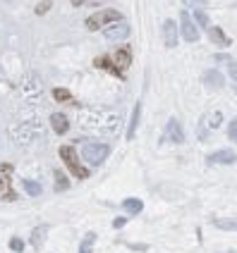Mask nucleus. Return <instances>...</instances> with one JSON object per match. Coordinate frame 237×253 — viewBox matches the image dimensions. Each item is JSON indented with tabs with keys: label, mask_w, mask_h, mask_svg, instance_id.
<instances>
[{
	"label": "nucleus",
	"mask_w": 237,
	"mask_h": 253,
	"mask_svg": "<svg viewBox=\"0 0 237 253\" xmlns=\"http://www.w3.org/2000/svg\"><path fill=\"white\" fill-rule=\"evenodd\" d=\"M230 253H235V251H230Z\"/></svg>",
	"instance_id": "obj_32"
},
{
	"label": "nucleus",
	"mask_w": 237,
	"mask_h": 253,
	"mask_svg": "<svg viewBox=\"0 0 237 253\" xmlns=\"http://www.w3.org/2000/svg\"><path fill=\"white\" fill-rule=\"evenodd\" d=\"M125 225H127V220H125V217H115V220H113V227H115V229H122Z\"/></svg>",
	"instance_id": "obj_27"
},
{
	"label": "nucleus",
	"mask_w": 237,
	"mask_h": 253,
	"mask_svg": "<svg viewBox=\"0 0 237 253\" xmlns=\"http://www.w3.org/2000/svg\"><path fill=\"white\" fill-rule=\"evenodd\" d=\"M122 208L127 210L129 215H137V213H142L144 203H142L139 199H125V201H122Z\"/></svg>",
	"instance_id": "obj_15"
},
{
	"label": "nucleus",
	"mask_w": 237,
	"mask_h": 253,
	"mask_svg": "<svg viewBox=\"0 0 237 253\" xmlns=\"http://www.w3.org/2000/svg\"><path fill=\"white\" fill-rule=\"evenodd\" d=\"M10 249L19 253V251H22V249H24V241H22L19 236H12V239H10Z\"/></svg>",
	"instance_id": "obj_24"
},
{
	"label": "nucleus",
	"mask_w": 237,
	"mask_h": 253,
	"mask_svg": "<svg viewBox=\"0 0 237 253\" xmlns=\"http://www.w3.org/2000/svg\"><path fill=\"white\" fill-rule=\"evenodd\" d=\"M53 98L58 101V103H67V101L72 98V93H70L67 89H55L53 91Z\"/></svg>",
	"instance_id": "obj_19"
},
{
	"label": "nucleus",
	"mask_w": 237,
	"mask_h": 253,
	"mask_svg": "<svg viewBox=\"0 0 237 253\" xmlns=\"http://www.w3.org/2000/svg\"><path fill=\"white\" fill-rule=\"evenodd\" d=\"M139 117H142V103H137L134 110H132V117H129V125H127V139L134 136V131H137V126H139Z\"/></svg>",
	"instance_id": "obj_14"
},
{
	"label": "nucleus",
	"mask_w": 237,
	"mask_h": 253,
	"mask_svg": "<svg viewBox=\"0 0 237 253\" xmlns=\"http://www.w3.org/2000/svg\"><path fill=\"white\" fill-rule=\"evenodd\" d=\"M84 2H98V0H72L74 7H79V5H84Z\"/></svg>",
	"instance_id": "obj_30"
},
{
	"label": "nucleus",
	"mask_w": 237,
	"mask_h": 253,
	"mask_svg": "<svg viewBox=\"0 0 237 253\" xmlns=\"http://www.w3.org/2000/svg\"><path fill=\"white\" fill-rule=\"evenodd\" d=\"M51 10V0H43V2H38V7H36V15H46Z\"/></svg>",
	"instance_id": "obj_26"
},
{
	"label": "nucleus",
	"mask_w": 237,
	"mask_h": 253,
	"mask_svg": "<svg viewBox=\"0 0 237 253\" xmlns=\"http://www.w3.org/2000/svg\"><path fill=\"white\" fill-rule=\"evenodd\" d=\"M204 86H208V89L218 91L223 89V74L218 70H208V72H204Z\"/></svg>",
	"instance_id": "obj_10"
},
{
	"label": "nucleus",
	"mask_w": 237,
	"mask_h": 253,
	"mask_svg": "<svg viewBox=\"0 0 237 253\" xmlns=\"http://www.w3.org/2000/svg\"><path fill=\"white\" fill-rule=\"evenodd\" d=\"M110 62H113V67H115L118 76H122L125 70L132 65V51H129V48H118V51L113 53V57H110Z\"/></svg>",
	"instance_id": "obj_5"
},
{
	"label": "nucleus",
	"mask_w": 237,
	"mask_h": 253,
	"mask_svg": "<svg viewBox=\"0 0 237 253\" xmlns=\"http://www.w3.org/2000/svg\"><path fill=\"white\" fill-rule=\"evenodd\" d=\"M46 236H48V225H38L31 229V246L34 249H41L46 244Z\"/></svg>",
	"instance_id": "obj_12"
},
{
	"label": "nucleus",
	"mask_w": 237,
	"mask_h": 253,
	"mask_svg": "<svg viewBox=\"0 0 237 253\" xmlns=\"http://www.w3.org/2000/svg\"><path fill=\"white\" fill-rule=\"evenodd\" d=\"M182 22H180V31H182L184 41H189V43H194V41H199V31H197V26H194V19L189 17V12H182Z\"/></svg>",
	"instance_id": "obj_6"
},
{
	"label": "nucleus",
	"mask_w": 237,
	"mask_h": 253,
	"mask_svg": "<svg viewBox=\"0 0 237 253\" xmlns=\"http://www.w3.org/2000/svg\"><path fill=\"white\" fill-rule=\"evenodd\" d=\"M51 126L55 129V134H67L70 120H67L62 112H53V115H51Z\"/></svg>",
	"instance_id": "obj_11"
},
{
	"label": "nucleus",
	"mask_w": 237,
	"mask_h": 253,
	"mask_svg": "<svg viewBox=\"0 0 237 253\" xmlns=\"http://www.w3.org/2000/svg\"><path fill=\"white\" fill-rule=\"evenodd\" d=\"M194 19H197V24H199V26H208V15H206V12H204V10H194Z\"/></svg>",
	"instance_id": "obj_23"
},
{
	"label": "nucleus",
	"mask_w": 237,
	"mask_h": 253,
	"mask_svg": "<svg viewBox=\"0 0 237 253\" xmlns=\"http://www.w3.org/2000/svg\"><path fill=\"white\" fill-rule=\"evenodd\" d=\"M110 148L106 144H98V141H87V144L82 146V158L87 160V163L96 167V165H101L106 158H108Z\"/></svg>",
	"instance_id": "obj_1"
},
{
	"label": "nucleus",
	"mask_w": 237,
	"mask_h": 253,
	"mask_svg": "<svg viewBox=\"0 0 237 253\" xmlns=\"http://www.w3.org/2000/svg\"><path fill=\"white\" fill-rule=\"evenodd\" d=\"M228 72H230V76L237 81V62H230V65H228Z\"/></svg>",
	"instance_id": "obj_29"
},
{
	"label": "nucleus",
	"mask_w": 237,
	"mask_h": 253,
	"mask_svg": "<svg viewBox=\"0 0 237 253\" xmlns=\"http://www.w3.org/2000/svg\"><path fill=\"white\" fill-rule=\"evenodd\" d=\"M165 136H168L170 141H175V144H184V131L175 117L168 120V125H165Z\"/></svg>",
	"instance_id": "obj_7"
},
{
	"label": "nucleus",
	"mask_w": 237,
	"mask_h": 253,
	"mask_svg": "<svg viewBox=\"0 0 237 253\" xmlns=\"http://www.w3.org/2000/svg\"><path fill=\"white\" fill-rule=\"evenodd\" d=\"M96 241V234H87L84 236V241H82V246H79V253H91V244Z\"/></svg>",
	"instance_id": "obj_20"
},
{
	"label": "nucleus",
	"mask_w": 237,
	"mask_h": 253,
	"mask_svg": "<svg viewBox=\"0 0 237 253\" xmlns=\"http://www.w3.org/2000/svg\"><path fill=\"white\" fill-rule=\"evenodd\" d=\"M67 186H70L67 177H65V175H62L60 170H55V189H58V191H65Z\"/></svg>",
	"instance_id": "obj_18"
},
{
	"label": "nucleus",
	"mask_w": 237,
	"mask_h": 253,
	"mask_svg": "<svg viewBox=\"0 0 237 253\" xmlns=\"http://www.w3.org/2000/svg\"><path fill=\"white\" fill-rule=\"evenodd\" d=\"M228 136H230V141L233 144H237V117L230 122V129H228Z\"/></svg>",
	"instance_id": "obj_25"
},
{
	"label": "nucleus",
	"mask_w": 237,
	"mask_h": 253,
	"mask_svg": "<svg viewBox=\"0 0 237 253\" xmlns=\"http://www.w3.org/2000/svg\"><path fill=\"white\" fill-rule=\"evenodd\" d=\"M96 65H98V67H103V70H108V72H113L115 76H118L115 67H113V62H110V57H98V60H96Z\"/></svg>",
	"instance_id": "obj_22"
},
{
	"label": "nucleus",
	"mask_w": 237,
	"mask_h": 253,
	"mask_svg": "<svg viewBox=\"0 0 237 253\" xmlns=\"http://www.w3.org/2000/svg\"><path fill=\"white\" fill-rule=\"evenodd\" d=\"M163 41H165V46H168V48H175V46H178V26H175V22H173V19H165Z\"/></svg>",
	"instance_id": "obj_8"
},
{
	"label": "nucleus",
	"mask_w": 237,
	"mask_h": 253,
	"mask_svg": "<svg viewBox=\"0 0 237 253\" xmlns=\"http://www.w3.org/2000/svg\"><path fill=\"white\" fill-rule=\"evenodd\" d=\"M213 225L225 232H237V220H230V217H218V220H213Z\"/></svg>",
	"instance_id": "obj_16"
},
{
	"label": "nucleus",
	"mask_w": 237,
	"mask_h": 253,
	"mask_svg": "<svg viewBox=\"0 0 237 253\" xmlns=\"http://www.w3.org/2000/svg\"><path fill=\"white\" fill-rule=\"evenodd\" d=\"M7 194V177H0V196Z\"/></svg>",
	"instance_id": "obj_28"
},
{
	"label": "nucleus",
	"mask_w": 237,
	"mask_h": 253,
	"mask_svg": "<svg viewBox=\"0 0 237 253\" xmlns=\"http://www.w3.org/2000/svg\"><path fill=\"white\" fill-rule=\"evenodd\" d=\"M103 36L108 38V41H122V38L129 36V24L127 22H122V19L110 22V24L103 26Z\"/></svg>",
	"instance_id": "obj_4"
},
{
	"label": "nucleus",
	"mask_w": 237,
	"mask_h": 253,
	"mask_svg": "<svg viewBox=\"0 0 237 253\" xmlns=\"http://www.w3.org/2000/svg\"><path fill=\"white\" fill-rule=\"evenodd\" d=\"M22 186H24V191H27L29 196H41V194H43V189H41V184H38V181L24 179L22 181Z\"/></svg>",
	"instance_id": "obj_17"
},
{
	"label": "nucleus",
	"mask_w": 237,
	"mask_h": 253,
	"mask_svg": "<svg viewBox=\"0 0 237 253\" xmlns=\"http://www.w3.org/2000/svg\"><path fill=\"white\" fill-rule=\"evenodd\" d=\"M208 38L216 43V46H230V38L225 36V31L220 26H208Z\"/></svg>",
	"instance_id": "obj_13"
},
{
	"label": "nucleus",
	"mask_w": 237,
	"mask_h": 253,
	"mask_svg": "<svg viewBox=\"0 0 237 253\" xmlns=\"http://www.w3.org/2000/svg\"><path fill=\"white\" fill-rule=\"evenodd\" d=\"M184 2H194V5H201V2H206V0H184Z\"/></svg>",
	"instance_id": "obj_31"
},
{
	"label": "nucleus",
	"mask_w": 237,
	"mask_h": 253,
	"mask_svg": "<svg viewBox=\"0 0 237 253\" xmlns=\"http://www.w3.org/2000/svg\"><path fill=\"white\" fill-rule=\"evenodd\" d=\"M206 122H208V126H211V129L220 126V122H223V112H218V110H216V112H211V115L206 117Z\"/></svg>",
	"instance_id": "obj_21"
},
{
	"label": "nucleus",
	"mask_w": 237,
	"mask_h": 253,
	"mask_svg": "<svg viewBox=\"0 0 237 253\" xmlns=\"http://www.w3.org/2000/svg\"><path fill=\"white\" fill-rule=\"evenodd\" d=\"M118 19H122V15H120L118 10H101V12H96V15H91V17L87 19V29H89V31H98V29H103L106 24L118 22Z\"/></svg>",
	"instance_id": "obj_3"
},
{
	"label": "nucleus",
	"mask_w": 237,
	"mask_h": 253,
	"mask_svg": "<svg viewBox=\"0 0 237 253\" xmlns=\"http://www.w3.org/2000/svg\"><path fill=\"white\" fill-rule=\"evenodd\" d=\"M208 163H218V165H235L237 163V155L233 151H216L208 155Z\"/></svg>",
	"instance_id": "obj_9"
},
{
	"label": "nucleus",
	"mask_w": 237,
	"mask_h": 253,
	"mask_svg": "<svg viewBox=\"0 0 237 253\" xmlns=\"http://www.w3.org/2000/svg\"><path fill=\"white\" fill-rule=\"evenodd\" d=\"M60 158H62V163L67 165V170L72 172L77 179H87V177H89V170L79 163V158H77L74 148H70V146H62V148H60Z\"/></svg>",
	"instance_id": "obj_2"
}]
</instances>
